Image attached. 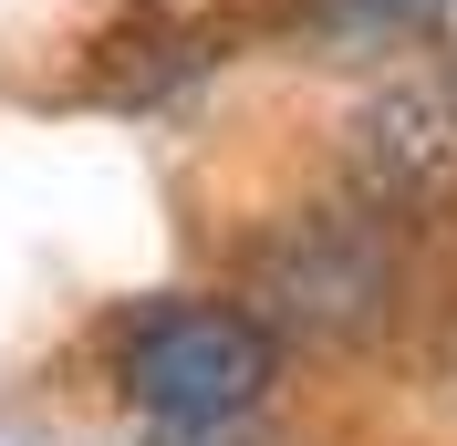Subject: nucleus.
<instances>
[{
    "label": "nucleus",
    "mask_w": 457,
    "mask_h": 446,
    "mask_svg": "<svg viewBox=\"0 0 457 446\" xmlns=\"http://www.w3.org/2000/svg\"><path fill=\"white\" fill-rule=\"evenodd\" d=\"M343 187L405 228H457V84L385 73L343 114Z\"/></svg>",
    "instance_id": "3"
},
{
    "label": "nucleus",
    "mask_w": 457,
    "mask_h": 446,
    "mask_svg": "<svg viewBox=\"0 0 457 446\" xmlns=\"http://www.w3.org/2000/svg\"><path fill=\"white\" fill-rule=\"evenodd\" d=\"M457 0H281L270 31L291 53H333V62H364V53H405V42H436Z\"/></svg>",
    "instance_id": "5"
},
{
    "label": "nucleus",
    "mask_w": 457,
    "mask_h": 446,
    "mask_svg": "<svg viewBox=\"0 0 457 446\" xmlns=\"http://www.w3.org/2000/svg\"><path fill=\"white\" fill-rule=\"evenodd\" d=\"M104 384L136 405V425L260 416L281 384V333L239 291H156L104 322Z\"/></svg>",
    "instance_id": "2"
},
{
    "label": "nucleus",
    "mask_w": 457,
    "mask_h": 446,
    "mask_svg": "<svg viewBox=\"0 0 457 446\" xmlns=\"http://www.w3.org/2000/svg\"><path fill=\"white\" fill-rule=\"evenodd\" d=\"M136 446H281L270 416H208V425H145Z\"/></svg>",
    "instance_id": "6"
},
{
    "label": "nucleus",
    "mask_w": 457,
    "mask_h": 446,
    "mask_svg": "<svg viewBox=\"0 0 457 446\" xmlns=\"http://www.w3.org/2000/svg\"><path fill=\"white\" fill-rule=\"evenodd\" d=\"M416 291V228L385 219L374 197H291L250 228L239 250V301L302 353H364L405 322Z\"/></svg>",
    "instance_id": "1"
},
{
    "label": "nucleus",
    "mask_w": 457,
    "mask_h": 446,
    "mask_svg": "<svg viewBox=\"0 0 457 446\" xmlns=\"http://www.w3.org/2000/svg\"><path fill=\"white\" fill-rule=\"evenodd\" d=\"M208 62H219V21L177 11V0H136V11H114V21L94 31L84 94L114 104V114H156V104H177V94L198 84Z\"/></svg>",
    "instance_id": "4"
},
{
    "label": "nucleus",
    "mask_w": 457,
    "mask_h": 446,
    "mask_svg": "<svg viewBox=\"0 0 457 446\" xmlns=\"http://www.w3.org/2000/svg\"><path fill=\"white\" fill-rule=\"evenodd\" d=\"M436 384H457V301H447V322H436Z\"/></svg>",
    "instance_id": "7"
}]
</instances>
